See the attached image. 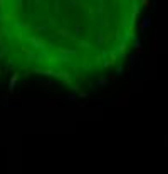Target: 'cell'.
I'll use <instances>...</instances> for the list:
<instances>
[{"label": "cell", "mask_w": 168, "mask_h": 174, "mask_svg": "<svg viewBox=\"0 0 168 174\" xmlns=\"http://www.w3.org/2000/svg\"><path fill=\"white\" fill-rule=\"evenodd\" d=\"M138 0H0V59L25 77L81 89L131 49Z\"/></svg>", "instance_id": "cell-1"}]
</instances>
